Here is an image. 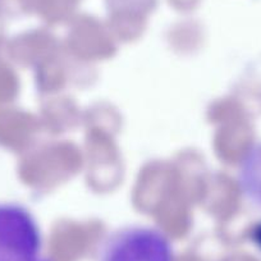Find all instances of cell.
<instances>
[{
	"label": "cell",
	"mask_w": 261,
	"mask_h": 261,
	"mask_svg": "<svg viewBox=\"0 0 261 261\" xmlns=\"http://www.w3.org/2000/svg\"><path fill=\"white\" fill-rule=\"evenodd\" d=\"M0 261H53L36 217L18 202H0Z\"/></svg>",
	"instance_id": "obj_1"
},
{
	"label": "cell",
	"mask_w": 261,
	"mask_h": 261,
	"mask_svg": "<svg viewBox=\"0 0 261 261\" xmlns=\"http://www.w3.org/2000/svg\"><path fill=\"white\" fill-rule=\"evenodd\" d=\"M97 261H177L167 233L149 225H128L105 237Z\"/></svg>",
	"instance_id": "obj_2"
},
{
	"label": "cell",
	"mask_w": 261,
	"mask_h": 261,
	"mask_svg": "<svg viewBox=\"0 0 261 261\" xmlns=\"http://www.w3.org/2000/svg\"><path fill=\"white\" fill-rule=\"evenodd\" d=\"M238 186L245 199L261 210V142L253 145L241 160Z\"/></svg>",
	"instance_id": "obj_3"
},
{
	"label": "cell",
	"mask_w": 261,
	"mask_h": 261,
	"mask_svg": "<svg viewBox=\"0 0 261 261\" xmlns=\"http://www.w3.org/2000/svg\"><path fill=\"white\" fill-rule=\"evenodd\" d=\"M252 240H253V242H255L256 245L261 248V224L257 225V227H256V229L253 230Z\"/></svg>",
	"instance_id": "obj_4"
}]
</instances>
